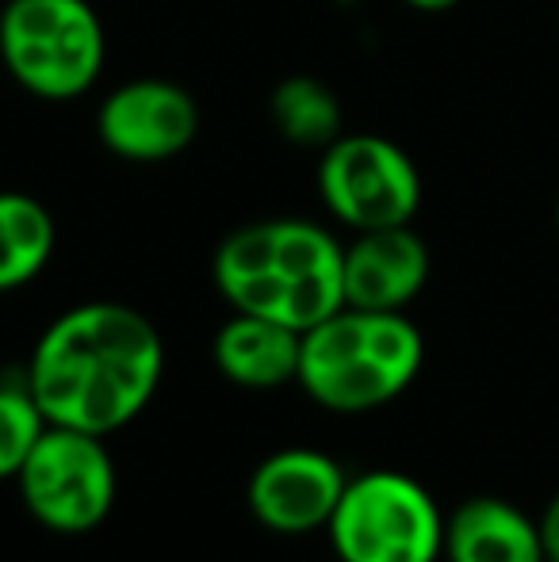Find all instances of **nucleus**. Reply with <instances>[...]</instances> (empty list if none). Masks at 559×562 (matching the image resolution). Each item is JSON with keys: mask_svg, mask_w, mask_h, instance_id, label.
Here are the masks:
<instances>
[{"mask_svg": "<svg viewBox=\"0 0 559 562\" xmlns=\"http://www.w3.org/2000/svg\"><path fill=\"white\" fill-rule=\"evenodd\" d=\"M58 226L27 192H0V295L20 291L51 265Z\"/></svg>", "mask_w": 559, "mask_h": 562, "instance_id": "ddd939ff", "label": "nucleus"}, {"mask_svg": "<svg viewBox=\"0 0 559 562\" xmlns=\"http://www.w3.org/2000/svg\"><path fill=\"white\" fill-rule=\"evenodd\" d=\"M200 131V108L192 92L161 77H138L104 97L97 112V134L108 154L135 165H157L180 157Z\"/></svg>", "mask_w": 559, "mask_h": 562, "instance_id": "6e6552de", "label": "nucleus"}, {"mask_svg": "<svg viewBox=\"0 0 559 562\" xmlns=\"http://www.w3.org/2000/svg\"><path fill=\"white\" fill-rule=\"evenodd\" d=\"M43 432L46 417L31 398L27 383H0V482L20 474Z\"/></svg>", "mask_w": 559, "mask_h": 562, "instance_id": "2eb2a0df", "label": "nucleus"}, {"mask_svg": "<svg viewBox=\"0 0 559 562\" xmlns=\"http://www.w3.org/2000/svg\"><path fill=\"white\" fill-rule=\"evenodd\" d=\"M303 334L272 318L234 311L211 340V356L226 383L242 391H280L299 379Z\"/></svg>", "mask_w": 559, "mask_h": 562, "instance_id": "9b49d317", "label": "nucleus"}, {"mask_svg": "<svg viewBox=\"0 0 559 562\" xmlns=\"http://www.w3.org/2000/svg\"><path fill=\"white\" fill-rule=\"evenodd\" d=\"M422 363V329L403 311L342 306L303 334L295 383L329 414H368L406 394Z\"/></svg>", "mask_w": 559, "mask_h": 562, "instance_id": "7ed1b4c3", "label": "nucleus"}, {"mask_svg": "<svg viewBox=\"0 0 559 562\" xmlns=\"http://www.w3.org/2000/svg\"><path fill=\"white\" fill-rule=\"evenodd\" d=\"M429 245L414 226L365 229L345 245L342 288L345 306L360 311H406L429 283Z\"/></svg>", "mask_w": 559, "mask_h": 562, "instance_id": "9d476101", "label": "nucleus"}, {"mask_svg": "<svg viewBox=\"0 0 559 562\" xmlns=\"http://www.w3.org/2000/svg\"><path fill=\"white\" fill-rule=\"evenodd\" d=\"M345 482V467L326 451L280 448L249 474L246 502L261 528L277 536H303L329 525Z\"/></svg>", "mask_w": 559, "mask_h": 562, "instance_id": "1a4fd4ad", "label": "nucleus"}, {"mask_svg": "<svg viewBox=\"0 0 559 562\" xmlns=\"http://www.w3.org/2000/svg\"><path fill=\"white\" fill-rule=\"evenodd\" d=\"M403 4H411L414 12H425V15H440V12H452L463 0H403Z\"/></svg>", "mask_w": 559, "mask_h": 562, "instance_id": "f3484780", "label": "nucleus"}, {"mask_svg": "<svg viewBox=\"0 0 559 562\" xmlns=\"http://www.w3.org/2000/svg\"><path fill=\"white\" fill-rule=\"evenodd\" d=\"M334 4H353V0H334Z\"/></svg>", "mask_w": 559, "mask_h": 562, "instance_id": "6ab92c4d", "label": "nucleus"}, {"mask_svg": "<svg viewBox=\"0 0 559 562\" xmlns=\"http://www.w3.org/2000/svg\"><path fill=\"white\" fill-rule=\"evenodd\" d=\"M104 27L85 0H8L0 58L38 100H77L104 69Z\"/></svg>", "mask_w": 559, "mask_h": 562, "instance_id": "20e7f679", "label": "nucleus"}, {"mask_svg": "<svg viewBox=\"0 0 559 562\" xmlns=\"http://www.w3.org/2000/svg\"><path fill=\"white\" fill-rule=\"evenodd\" d=\"M342 257L345 245L326 226L306 218H265L223 237L211 276L231 311L306 334L345 306Z\"/></svg>", "mask_w": 559, "mask_h": 562, "instance_id": "f03ea898", "label": "nucleus"}, {"mask_svg": "<svg viewBox=\"0 0 559 562\" xmlns=\"http://www.w3.org/2000/svg\"><path fill=\"white\" fill-rule=\"evenodd\" d=\"M269 112L277 131L295 146H318L326 149L342 134V104L329 85L318 77H283L272 89Z\"/></svg>", "mask_w": 559, "mask_h": 562, "instance_id": "4468645a", "label": "nucleus"}, {"mask_svg": "<svg viewBox=\"0 0 559 562\" xmlns=\"http://www.w3.org/2000/svg\"><path fill=\"white\" fill-rule=\"evenodd\" d=\"M322 207L353 234L411 226L422 207V172L383 134H337L318 161Z\"/></svg>", "mask_w": 559, "mask_h": 562, "instance_id": "0eeeda50", "label": "nucleus"}, {"mask_svg": "<svg viewBox=\"0 0 559 562\" xmlns=\"http://www.w3.org/2000/svg\"><path fill=\"white\" fill-rule=\"evenodd\" d=\"M27 513L58 536H85L108 520L120 494V474L108 437L46 425L27 463L15 474Z\"/></svg>", "mask_w": 559, "mask_h": 562, "instance_id": "423d86ee", "label": "nucleus"}, {"mask_svg": "<svg viewBox=\"0 0 559 562\" xmlns=\"http://www.w3.org/2000/svg\"><path fill=\"white\" fill-rule=\"evenodd\" d=\"M445 562H545L537 520L506 497H468L445 517Z\"/></svg>", "mask_w": 559, "mask_h": 562, "instance_id": "f8f14e48", "label": "nucleus"}, {"mask_svg": "<svg viewBox=\"0 0 559 562\" xmlns=\"http://www.w3.org/2000/svg\"><path fill=\"white\" fill-rule=\"evenodd\" d=\"M165 375L157 326L127 303H81L43 329L23 368L46 425L112 432L127 429L154 402Z\"/></svg>", "mask_w": 559, "mask_h": 562, "instance_id": "f257e3e1", "label": "nucleus"}, {"mask_svg": "<svg viewBox=\"0 0 559 562\" xmlns=\"http://www.w3.org/2000/svg\"><path fill=\"white\" fill-rule=\"evenodd\" d=\"M326 536L342 562H440L445 513L411 474L365 471L345 482Z\"/></svg>", "mask_w": 559, "mask_h": 562, "instance_id": "39448f33", "label": "nucleus"}, {"mask_svg": "<svg viewBox=\"0 0 559 562\" xmlns=\"http://www.w3.org/2000/svg\"><path fill=\"white\" fill-rule=\"evenodd\" d=\"M537 532H540V548H545V562H559V494L537 517Z\"/></svg>", "mask_w": 559, "mask_h": 562, "instance_id": "dca6fc26", "label": "nucleus"}, {"mask_svg": "<svg viewBox=\"0 0 559 562\" xmlns=\"http://www.w3.org/2000/svg\"><path fill=\"white\" fill-rule=\"evenodd\" d=\"M556 229H559V200H556Z\"/></svg>", "mask_w": 559, "mask_h": 562, "instance_id": "a211bd4d", "label": "nucleus"}]
</instances>
